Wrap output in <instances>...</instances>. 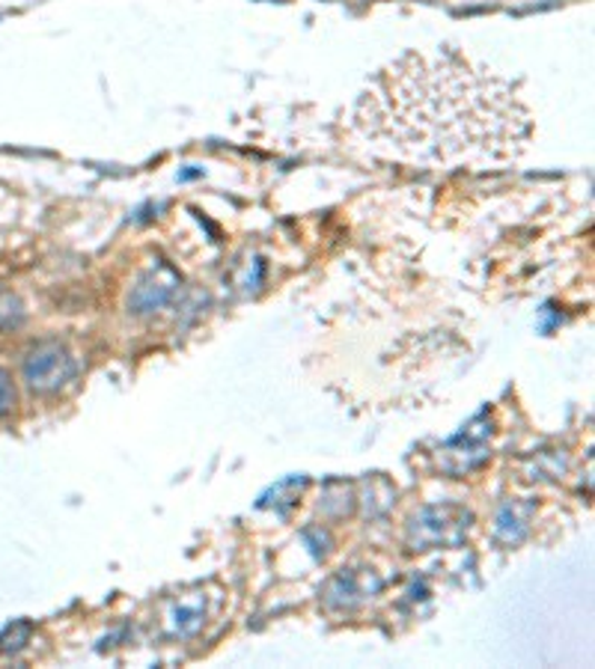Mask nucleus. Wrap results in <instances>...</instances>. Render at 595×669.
Instances as JSON below:
<instances>
[{"mask_svg":"<svg viewBox=\"0 0 595 669\" xmlns=\"http://www.w3.org/2000/svg\"><path fill=\"white\" fill-rule=\"evenodd\" d=\"M384 108H414L411 117L354 122L390 153L420 161L509 158L527 146L530 114L515 87L459 55H408L390 63L361 96Z\"/></svg>","mask_w":595,"mask_h":669,"instance_id":"1","label":"nucleus"},{"mask_svg":"<svg viewBox=\"0 0 595 669\" xmlns=\"http://www.w3.org/2000/svg\"><path fill=\"white\" fill-rule=\"evenodd\" d=\"M72 375V357L64 345L42 343L25 361V378L37 393H51Z\"/></svg>","mask_w":595,"mask_h":669,"instance_id":"2","label":"nucleus"},{"mask_svg":"<svg viewBox=\"0 0 595 669\" xmlns=\"http://www.w3.org/2000/svg\"><path fill=\"white\" fill-rule=\"evenodd\" d=\"M170 292H173V277L162 281L158 274H149L146 281H140V286L135 289V298L131 301H135L137 313H149V309L162 307Z\"/></svg>","mask_w":595,"mask_h":669,"instance_id":"3","label":"nucleus"},{"mask_svg":"<svg viewBox=\"0 0 595 669\" xmlns=\"http://www.w3.org/2000/svg\"><path fill=\"white\" fill-rule=\"evenodd\" d=\"M16 399H19V393H16V381H12L10 372L0 366V416L12 414Z\"/></svg>","mask_w":595,"mask_h":669,"instance_id":"4","label":"nucleus"}]
</instances>
